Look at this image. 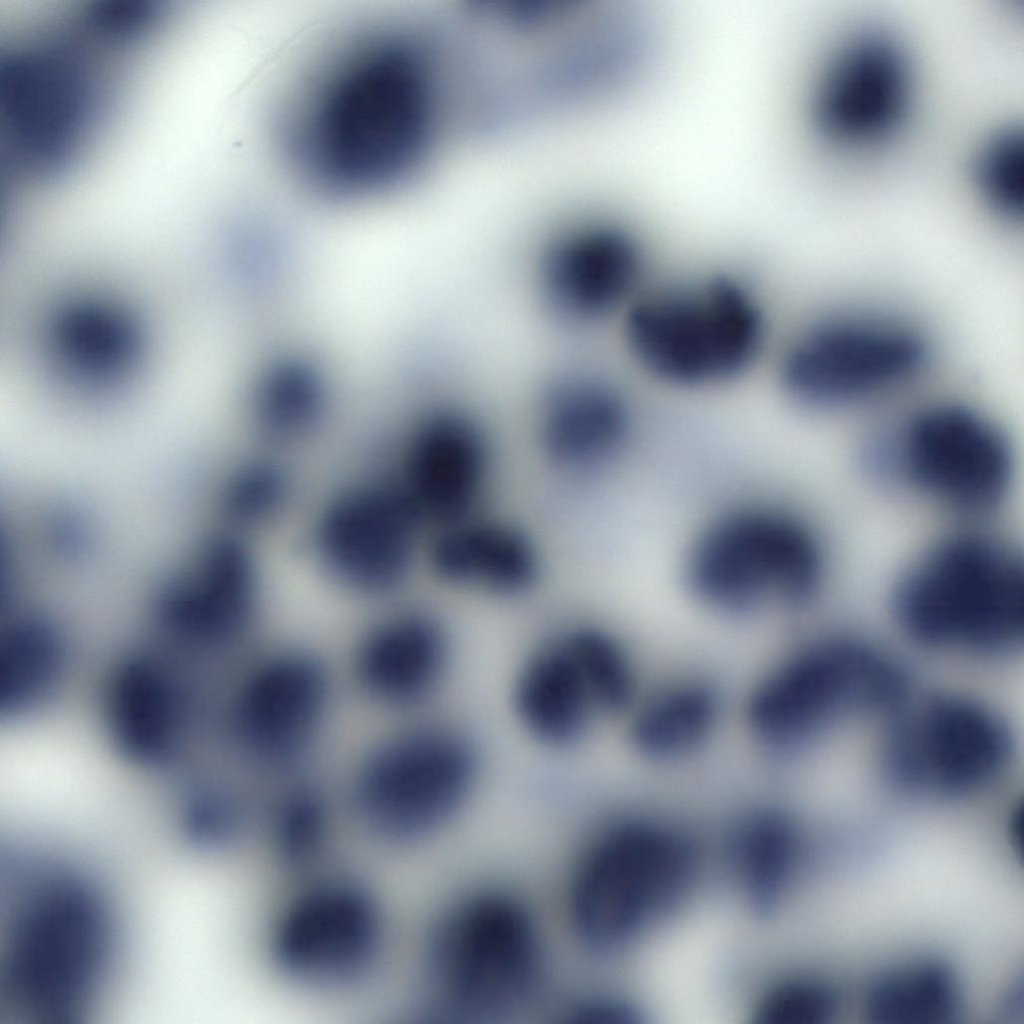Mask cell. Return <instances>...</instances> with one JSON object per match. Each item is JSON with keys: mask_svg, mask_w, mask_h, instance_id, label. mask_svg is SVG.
<instances>
[{"mask_svg": "<svg viewBox=\"0 0 1024 1024\" xmlns=\"http://www.w3.org/2000/svg\"><path fill=\"white\" fill-rule=\"evenodd\" d=\"M530 384L536 438L553 469L590 479L619 460L631 433L628 404L580 351L551 360Z\"/></svg>", "mask_w": 1024, "mask_h": 1024, "instance_id": "cell-16", "label": "cell"}, {"mask_svg": "<svg viewBox=\"0 0 1024 1024\" xmlns=\"http://www.w3.org/2000/svg\"><path fill=\"white\" fill-rule=\"evenodd\" d=\"M329 682L310 654L266 659L240 685L228 716L230 738L253 762L286 766L310 747L326 715Z\"/></svg>", "mask_w": 1024, "mask_h": 1024, "instance_id": "cell-18", "label": "cell"}, {"mask_svg": "<svg viewBox=\"0 0 1024 1024\" xmlns=\"http://www.w3.org/2000/svg\"><path fill=\"white\" fill-rule=\"evenodd\" d=\"M448 641L441 624L420 612L390 617L363 639L356 670L364 688L394 705L424 699L443 675Z\"/></svg>", "mask_w": 1024, "mask_h": 1024, "instance_id": "cell-20", "label": "cell"}, {"mask_svg": "<svg viewBox=\"0 0 1024 1024\" xmlns=\"http://www.w3.org/2000/svg\"><path fill=\"white\" fill-rule=\"evenodd\" d=\"M823 570L814 529L789 507L768 500L717 512L693 539L685 561L693 596L729 616L802 605L818 590Z\"/></svg>", "mask_w": 1024, "mask_h": 1024, "instance_id": "cell-2", "label": "cell"}, {"mask_svg": "<svg viewBox=\"0 0 1024 1024\" xmlns=\"http://www.w3.org/2000/svg\"><path fill=\"white\" fill-rule=\"evenodd\" d=\"M884 447L883 464L911 486L959 512L993 509L1013 473L1009 441L989 417L968 405L942 402L919 411Z\"/></svg>", "mask_w": 1024, "mask_h": 1024, "instance_id": "cell-12", "label": "cell"}, {"mask_svg": "<svg viewBox=\"0 0 1024 1024\" xmlns=\"http://www.w3.org/2000/svg\"><path fill=\"white\" fill-rule=\"evenodd\" d=\"M393 11L359 10L320 27L266 95L271 159L309 203L382 208L417 174L439 114L429 39Z\"/></svg>", "mask_w": 1024, "mask_h": 1024, "instance_id": "cell-1", "label": "cell"}, {"mask_svg": "<svg viewBox=\"0 0 1024 1024\" xmlns=\"http://www.w3.org/2000/svg\"><path fill=\"white\" fill-rule=\"evenodd\" d=\"M354 478L323 504L310 544L323 573L349 592L384 596L406 580L427 529L389 471Z\"/></svg>", "mask_w": 1024, "mask_h": 1024, "instance_id": "cell-11", "label": "cell"}, {"mask_svg": "<svg viewBox=\"0 0 1024 1024\" xmlns=\"http://www.w3.org/2000/svg\"><path fill=\"white\" fill-rule=\"evenodd\" d=\"M905 679L887 657L863 644L825 640L775 664L749 696L747 721L773 756L802 749L847 716L897 708Z\"/></svg>", "mask_w": 1024, "mask_h": 1024, "instance_id": "cell-5", "label": "cell"}, {"mask_svg": "<svg viewBox=\"0 0 1024 1024\" xmlns=\"http://www.w3.org/2000/svg\"><path fill=\"white\" fill-rule=\"evenodd\" d=\"M642 256L635 238L603 220L570 222L527 251L525 286L535 314L568 341L630 306Z\"/></svg>", "mask_w": 1024, "mask_h": 1024, "instance_id": "cell-10", "label": "cell"}, {"mask_svg": "<svg viewBox=\"0 0 1024 1024\" xmlns=\"http://www.w3.org/2000/svg\"><path fill=\"white\" fill-rule=\"evenodd\" d=\"M476 774V752L461 733L438 726L411 729L364 758L353 785V809L375 841L409 844L455 816Z\"/></svg>", "mask_w": 1024, "mask_h": 1024, "instance_id": "cell-7", "label": "cell"}, {"mask_svg": "<svg viewBox=\"0 0 1024 1024\" xmlns=\"http://www.w3.org/2000/svg\"><path fill=\"white\" fill-rule=\"evenodd\" d=\"M962 982L946 960L925 957L891 968L870 984L867 1015L881 1024H944L963 1008Z\"/></svg>", "mask_w": 1024, "mask_h": 1024, "instance_id": "cell-22", "label": "cell"}, {"mask_svg": "<svg viewBox=\"0 0 1024 1024\" xmlns=\"http://www.w3.org/2000/svg\"><path fill=\"white\" fill-rule=\"evenodd\" d=\"M428 561L434 574L453 587L501 597L527 592L543 569L533 536L479 511L436 529Z\"/></svg>", "mask_w": 1024, "mask_h": 1024, "instance_id": "cell-19", "label": "cell"}, {"mask_svg": "<svg viewBox=\"0 0 1024 1024\" xmlns=\"http://www.w3.org/2000/svg\"><path fill=\"white\" fill-rule=\"evenodd\" d=\"M893 608L900 625L921 643L1007 651L1023 634L1022 563L1007 546L984 536L946 538L906 570Z\"/></svg>", "mask_w": 1024, "mask_h": 1024, "instance_id": "cell-3", "label": "cell"}, {"mask_svg": "<svg viewBox=\"0 0 1024 1024\" xmlns=\"http://www.w3.org/2000/svg\"><path fill=\"white\" fill-rule=\"evenodd\" d=\"M200 725H201V721H200ZM200 725H199V728H200ZM199 728H198V730H199ZM197 733H198V731H197ZM197 733H196V735H197ZM195 737H196V736H195ZM194 739H195V738H194ZM193 741H194V740H193ZM192 743H193V742H192ZM191 745H192V744H191Z\"/></svg>", "mask_w": 1024, "mask_h": 1024, "instance_id": "cell-26", "label": "cell"}, {"mask_svg": "<svg viewBox=\"0 0 1024 1024\" xmlns=\"http://www.w3.org/2000/svg\"><path fill=\"white\" fill-rule=\"evenodd\" d=\"M930 357L931 344L916 325L883 313L841 312L818 319L796 338L782 380L804 406L843 408L905 386Z\"/></svg>", "mask_w": 1024, "mask_h": 1024, "instance_id": "cell-8", "label": "cell"}, {"mask_svg": "<svg viewBox=\"0 0 1024 1024\" xmlns=\"http://www.w3.org/2000/svg\"><path fill=\"white\" fill-rule=\"evenodd\" d=\"M219 481L215 496L222 525L247 536L277 518L294 496L292 473L272 454L235 463Z\"/></svg>", "mask_w": 1024, "mask_h": 1024, "instance_id": "cell-23", "label": "cell"}, {"mask_svg": "<svg viewBox=\"0 0 1024 1024\" xmlns=\"http://www.w3.org/2000/svg\"><path fill=\"white\" fill-rule=\"evenodd\" d=\"M973 183L984 204L996 215L1015 221L1024 211V135L1007 127L981 147L972 167Z\"/></svg>", "mask_w": 1024, "mask_h": 1024, "instance_id": "cell-25", "label": "cell"}, {"mask_svg": "<svg viewBox=\"0 0 1024 1024\" xmlns=\"http://www.w3.org/2000/svg\"><path fill=\"white\" fill-rule=\"evenodd\" d=\"M424 968L441 1013L468 1021L506 1016L528 1004L542 984V935L518 897L499 890L473 893L434 927Z\"/></svg>", "mask_w": 1024, "mask_h": 1024, "instance_id": "cell-4", "label": "cell"}, {"mask_svg": "<svg viewBox=\"0 0 1024 1024\" xmlns=\"http://www.w3.org/2000/svg\"><path fill=\"white\" fill-rule=\"evenodd\" d=\"M635 692L632 665L609 633L575 627L548 639L522 667L515 704L527 729L557 746L580 739L599 716L627 708Z\"/></svg>", "mask_w": 1024, "mask_h": 1024, "instance_id": "cell-13", "label": "cell"}, {"mask_svg": "<svg viewBox=\"0 0 1024 1024\" xmlns=\"http://www.w3.org/2000/svg\"><path fill=\"white\" fill-rule=\"evenodd\" d=\"M719 715V696L711 684L697 678L678 680L641 700L630 739L652 761L677 762L705 745Z\"/></svg>", "mask_w": 1024, "mask_h": 1024, "instance_id": "cell-21", "label": "cell"}, {"mask_svg": "<svg viewBox=\"0 0 1024 1024\" xmlns=\"http://www.w3.org/2000/svg\"><path fill=\"white\" fill-rule=\"evenodd\" d=\"M265 839L273 855L293 869H305L321 856L329 833L322 794L311 786L293 787L272 804Z\"/></svg>", "mask_w": 1024, "mask_h": 1024, "instance_id": "cell-24", "label": "cell"}, {"mask_svg": "<svg viewBox=\"0 0 1024 1024\" xmlns=\"http://www.w3.org/2000/svg\"><path fill=\"white\" fill-rule=\"evenodd\" d=\"M912 88L902 44L882 30L858 31L834 49L820 75L813 101L816 127L844 149L885 143L906 119Z\"/></svg>", "mask_w": 1024, "mask_h": 1024, "instance_id": "cell-17", "label": "cell"}, {"mask_svg": "<svg viewBox=\"0 0 1024 1024\" xmlns=\"http://www.w3.org/2000/svg\"><path fill=\"white\" fill-rule=\"evenodd\" d=\"M445 382L419 391L392 471L426 527L435 530L478 511L493 465L483 420Z\"/></svg>", "mask_w": 1024, "mask_h": 1024, "instance_id": "cell-14", "label": "cell"}, {"mask_svg": "<svg viewBox=\"0 0 1024 1024\" xmlns=\"http://www.w3.org/2000/svg\"><path fill=\"white\" fill-rule=\"evenodd\" d=\"M627 336L636 357L663 380L683 386L730 380L755 359L763 316L739 279L716 275L668 287L630 305Z\"/></svg>", "mask_w": 1024, "mask_h": 1024, "instance_id": "cell-6", "label": "cell"}, {"mask_svg": "<svg viewBox=\"0 0 1024 1024\" xmlns=\"http://www.w3.org/2000/svg\"><path fill=\"white\" fill-rule=\"evenodd\" d=\"M1011 748L1007 726L989 708L962 696L938 695L900 713L889 737L886 763L900 787L952 797L995 779Z\"/></svg>", "mask_w": 1024, "mask_h": 1024, "instance_id": "cell-15", "label": "cell"}, {"mask_svg": "<svg viewBox=\"0 0 1024 1024\" xmlns=\"http://www.w3.org/2000/svg\"><path fill=\"white\" fill-rule=\"evenodd\" d=\"M385 936L376 893L357 877L336 873L310 881L284 904L271 928L269 953L292 983L343 989L373 974Z\"/></svg>", "mask_w": 1024, "mask_h": 1024, "instance_id": "cell-9", "label": "cell"}]
</instances>
